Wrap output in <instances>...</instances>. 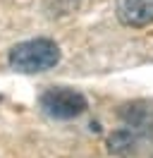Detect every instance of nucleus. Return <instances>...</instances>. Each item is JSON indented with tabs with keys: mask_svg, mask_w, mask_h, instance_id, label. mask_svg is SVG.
<instances>
[{
	"mask_svg": "<svg viewBox=\"0 0 153 158\" xmlns=\"http://www.w3.org/2000/svg\"><path fill=\"white\" fill-rule=\"evenodd\" d=\"M41 108L46 115L55 120H72L86 110V98L74 89L53 86L41 96Z\"/></svg>",
	"mask_w": 153,
	"mask_h": 158,
	"instance_id": "2",
	"label": "nucleus"
},
{
	"mask_svg": "<svg viewBox=\"0 0 153 158\" xmlns=\"http://www.w3.org/2000/svg\"><path fill=\"white\" fill-rule=\"evenodd\" d=\"M7 60L12 69L24 72V74H36V72L53 69L60 62V48L50 39H31L17 43L10 50Z\"/></svg>",
	"mask_w": 153,
	"mask_h": 158,
	"instance_id": "1",
	"label": "nucleus"
},
{
	"mask_svg": "<svg viewBox=\"0 0 153 158\" xmlns=\"http://www.w3.org/2000/svg\"><path fill=\"white\" fill-rule=\"evenodd\" d=\"M117 19L124 27H146L153 22V0H117Z\"/></svg>",
	"mask_w": 153,
	"mask_h": 158,
	"instance_id": "4",
	"label": "nucleus"
},
{
	"mask_svg": "<svg viewBox=\"0 0 153 158\" xmlns=\"http://www.w3.org/2000/svg\"><path fill=\"white\" fill-rule=\"evenodd\" d=\"M148 139V129H136V127H127L120 132H113L108 139V148L115 156H136L139 148L146 144Z\"/></svg>",
	"mask_w": 153,
	"mask_h": 158,
	"instance_id": "3",
	"label": "nucleus"
}]
</instances>
